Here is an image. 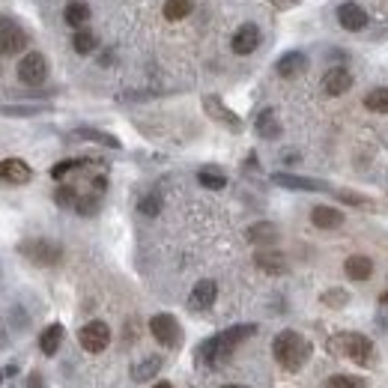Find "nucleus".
Returning <instances> with one entry per match:
<instances>
[{
  "mask_svg": "<svg viewBox=\"0 0 388 388\" xmlns=\"http://www.w3.org/2000/svg\"><path fill=\"white\" fill-rule=\"evenodd\" d=\"M137 209H141L144 215H158V212H161V197L158 194H144L141 204H137Z\"/></svg>",
  "mask_w": 388,
  "mask_h": 388,
  "instance_id": "32",
  "label": "nucleus"
},
{
  "mask_svg": "<svg viewBox=\"0 0 388 388\" xmlns=\"http://www.w3.org/2000/svg\"><path fill=\"white\" fill-rule=\"evenodd\" d=\"M96 45H99V36L90 33V30H81V27H78V33L72 36V48H75L78 54H90V51H96Z\"/></svg>",
  "mask_w": 388,
  "mask_h": 388,
  "instance_id": "27",
  "label": "nucleus"
},
{
  "mask_svg": "<svg viewBox=\"0 0 388 388\" xmlns=\"http://www.w3.org/2000/svg\"><path fill=\"white\" fill-rule=\"evenodd\" d=\"M248 242H254V245H263V248H272L275 242H278V227L269 221H257L248 227Z\"/></svg>",
  "mask_w": 388,
  "mask_h": 388,
  "instance_id": "17",
  "label": "nucleus"
},
{
  "mask_svg": "<svg viewBox=\"0 0 388 388\" xmlns=\"http://www.w3.org/2000/svg\"><path fill=\"white\" fill-rule=\"evenodd\" d=\"M272 356L284 370H299L311 358V341L299 332L287 329L272 341Z\"/></svg>",
  "mask_w": 388,
  "mask_h": 388,
  "instance_id": "2",
  "label": "nucleus"
},
{
  "mask_svg": "<svg viewBox=\"0 0 388 388\" xmlns=\"http://www.w3.org/2000/svg\"><path fill=\"white\" fill-rule=\"evenodd\" d=\"M344 272H346L353 281H368L370 275H373V260L365 257V254H353V257H346Z\"/></svg>",
  "mask_w": 388,
  "mask_h": 388,
  "instance_id": "19",
  "label": "nucleus"
},
{
  "mask_svg": "<svg viewBox=\"0 0 388 388\" xmlns=\"http://www.w3.org/2000/svg\"><path fill=\"white\" fill-rule=\"evenodd\" d=\"M197 180H200L204 189H212V192H221L224 185H227V177H224L221 170H215V168H204L197 173Z\"/></svg>",
  "mask_w": 388,
  "mask_h": 388,
  "instance_id": "26",
  "label": "nucleus"
},
{
  "mask_svg": "<svg viewBox=\"0 0 388 388\" xmlns=\"http://www.w3.org/2000/svg\"><path fill=\"white\" fill-rule=\"evenodd\" d=\"M365 108L377 111V114H388V87H377L365 96Z\"/></svg>",
  "mask_w": 388,
  "mask_h": 388,
  "instance_id": "28",
  "label": "nucleus"
},
{
  "mask_svg": "<svg viewBox=\"0 0 388 388\" xmlns=\"http://www.w3.org/2000/svg\"><path fill=\"white\" fill-rule=\"evenodd\" d=\"M153 388H173L170 382H158V385H153Z\"/></svg>",
  "mask_w": 388,
  "mask_h": 388,
  "instance_id": "40",
  "label": "nucleus"
},
{
  "mask_svg": "<svg viewBox=\"0 0 388 388\" xmlns=\"http://www.w3.org/2000/svg\"><path fill=\"white\" fill-rule=\"evenodd\" d=\"M0 385H4V370H0Z\"/></svg>",
  "mask_w": 388,
  "mask_h": 388,
  "instance_id": "42",
  "label": "nucleus"
},
{
  "mask_svg": "<svg viewBox=\"0 0 388 388\" xmlns=\"http://www.w3.org/2000/svg\"><path fill=\"white\" fill-rule=\"evenodd\" d=\"M221 388H245V385H221Z\"/></svg>",
  "mask_w": 388,
  "mask_h": 388,
  "instance_id": "41",
  "label": "nucleus"
},
{
  "mask_svg": "<svg viewBox=\"0 0 388 388\" xmlns=\"http://www.w3.org/2000/svg\"><path fill=\"white\" fill-rule=\"evenodd\" d=\"M332 349L341 358H349L356 361L361 368H370L373 361H377V349H373V341L358 332H341L332 337Z\"/></svg>",
  "mask_w": 388,
  "mask_h": 388,
  "instance_id": "3",
  "label": "nucleus"
},
{
  "mask_svg": "<svg viewBox=\"0 0 388 388\" xmlns=\"http://www.w3.org/2000/svg\"><path fill=\"white\" fill-rule=\"evenodd\" d=\"M33 180V170L27 161L21 158H4L0 161V182H9V185H24Z\"/></svg>",
  "mask_w": 388,
  "mask_h": 388,
  "instance_id": "8",
  "label": "nucleus"
},
{
  "mask_svg": "<svg viewBox=\"0 0 388 388\" xmlns=\"http://www.w3.org/2000/svg\"><path fill=\"white\" fill-rule=\"evenodd\" d=\"M4 346H6V332L0 329V349H4Z\"/></svg>",
  "mask_w": 388,
  "mask_h": 388,
  "instance_id": "38",
  "label": "nucleus"
},
{
  "mask_svg": "<svg viewBox=\"0 0 388 388\" xmlns=\"http://www.w3.org/2000/svg\"><path fill=\"white\" fill-rule=\"evenodd\" d=\"M111 57H114V54H111V51H105V54H102V60H99V63H102V66H108V63H114V60H111Z\"/></svg>",
  "mask_w": 388,
  "mask_h": 388,
  "instance_id": "36",
  "label": "nucleus"
},
{
  "mask_svg": "<svg viewBox=\"0 0 388 388\" xmlns=\"http://www.w3.org/2000/svg\"><path fill=\"white\" fill-rule=\"evenodd\" d=\"M192 12V0H168L165 4V18L168 21H182Z\"/></svg>",
  "mask_w": 388,
  "mask_h": 388,
  "instance_id": "29",
  "label": "nucleus"
},
{
  "mask_svg": "<svg viewBox=\"0 0 388 388\" xmlns=\"http://www.w3.org/2000/svg\"><path fill=\"white\" fill-rule=\"evenodd\" d=\"M337 21H341V27L349 30V33H358L368 27V12L361 9L358 4H341L337 6Z\"/></svg>",
  "mask_w": 388,
  "mask_h": 388,
  "instance_id": "9",
  "label": "nucleus"
},
{
  "mask_svg": "<svg viewBox=\"0 0 388 388\" xmlns=\"http://www.w3.org/2000/svg\"><path fill=\"white\" fill-rule=\"evenodd\" d=\"M254 332H257V325H233V329L221 332L215 337H206V341L197 346V361H200V365H206V368L224 365V361L233 356V349L239 346L242 341H248Z\"/></svg>",
  "mask_w": 388,
  "mask_h": 388,
  "instance_id": "1",
  "label": "nucleus"
},
{
  "mask_svg": "<svg viewBox=\"0 0 388 388\" xmlns=\"http://www.w3.org/2000/svg\"><path fill=\"white\" fill-rule=\"evenodd\" d=\"M161 365H165V361H161V356H149V358H144L141 365H134V368H132L134 382H146V380H153L156 373L161 370Z\"/></svg>",
  "mask_w": 388,
  "mask_h": 388,
  "instance_id": "24",
  "label": "nucleus"
},
{
  "mask_svg": "<svg viewBox=\"0 0 388 388\" xmlns=\"http://www.w3.org/2000/svg\"><path fill=\"white\" fill-rule=\"evenodd\" d=\"M81 165H84V161H60V165L51 168V177H54V180H63L66 173H72L75 168H81Z\"/></svg>",
  "mask_w": 388,
  "mask_h": 388,
  "instance_id": "34",
  "label": "nucleus"
},
{
  "mask_svg": "<svg viewBox=\"0 0 388 388\" xmlns=\"http://www.w3.org/2000/svg\"><path fill=\"white\" fill-rule=\"evenodd\" d=\"M149 332H153V337L161 346L173 349V346L182 344V329H180L177 317H170V314H156L153 320H149Z\"/></svg>",
  "mask_w": 388,
  "mask_h": 388,
  "instance_id": "5",
  "label": "nucleus"
},
{
  "mask_svg": "<svg viewBox=\"0 0 388 388\" xmlns=\"http://www.w3.org/2000/svg\"><path fill=\"white\" fill-rule=\"evenodd\" d=\"M24 45H27V33L21 27H15V24H4L0 27V54L4 57L24 51Z\"/></svg>",
  "mask_w": 388,
  "mask_h": 388,
  "instance_id": "13",
  "label": "nucleus"
},
{
  "mask_svg": "<svg viewBox=\"0 0 388 388\" xmlns=\"http://www.w3.org/2000/svg\"><path fill=\"white\" fill-rule=\"evenodd\" d=\"M254 266L260 272H266V275H284L287 272V260L278 251H257L254 254Z\"/></svg>",
  "mask_w": 388,
  "mask_h": 388,
  "instance_id": "18",
  "label": "nucleus"
},
{
  "mask_svg": "<svg viewBox=\"0 0 388 388\" xmlns=\"http://www.w3.org/2000/svg\"><path fill=\"white\" fill-rule=\"evenodd\" d=\"M380 302H382V305H388V290H385V293L380 296Z\"/></svg>",
  "mask_w": 388,
  "mask_h": 388,
  "instance_id": "39",
  "label": "nucleus"
},
{
  "mask_svg": "<svg viewBox=\"0 0 388 388\" xmlns=\"http://www.w3.org/2000/svg\"><path fill=\"white\" fill-rule=\"evenodd\" d=\"M257 45H260V27L257 24H242L230 39V48L236 54H251V51H257Z\"/></svg>",
  "mask_w": 388,
  "mask_h": 388,
  "instance_id": "14",
  "label": "nucleus"
},
{
  "mask_svg": "<svg viewBox=\"0 0 388 388\" xmlns=\"http://www.w3.org/2000/svg\"><path fill=\"white\" fill-rule=\"evenodd\" d=\"M305 66H308V60H305V54L302 51H287L281 60H278V75L281 78H296V75H302L305 72Z\"/></svg>",
  "mask_w": 388,
  "mask_h": 388,
  "instance_id": "20",
  "label": "nucleus"
},
{
  "mask_svg": "<svg viewBox=\"0 0 388 388\" xmlns=\"http://www.w3.org/2000/svg\"><path fill=\"white\" fill-rule=\"evenodd\" d=\"M257 132H260V137H266V141H272V137H278L281 134V123H278V114H275L272 108H266V111H260L257 114Z\"/></svg>",
  "mask_w": 388,
  "mask_h": 388,
  "instance_id": "21",
  "label": "nucleus"
},
{
  "mask_svg": "<svg viewBox=\"0 0 388 388\" xmlns=\"http://www.w3.org/2000/svg\"><path fill=\"white\" fill-rule=\"evenodd\" d=\"M204 108H206V114H209L212 120H218V123H221V126H227V129H233V132H239V129H242V120L236 117L230 108H224L218 96H206V99H204Z\"/></svg>",
  "mask_w": 388,
  "mask_h": 388,
  "instance_id": "12",
  "label": "nucleus"
},
{
  "mask_svg": "<svg viewBox=\"0 0 388 388\" xmlns=\"http://www.w3.org/2000/svg\"><path fill=\"white\" fill-rule=\"evenodd\" d=\"M349 87H353V75H349L344 66H334L323 75V93L325 96H344Z\"/></svg>",
  "mask_w": 388,
  "mask_h": 388,
  "instance_id": "11",
  "label": "nucleus"
},
{
  "mask_svg": "<svg viewBox=\"0 0 388 388\" xmlns=\"http://www.w3.org/2000/svg\"><path fill=\"white\" fill-rule=\"evenodd\" d=\"M18 251L30 263H36V266H54V263H60V257H63V248L51 239H27L18 245Z\"/></svg>",
  "mask_w": 388,
  "mask_h": 388,
  "instance_id": "4",
  "label": "nucleus"
},
{
  "mask_svg": "<svg viewBox=\"0 0 388 388\" xmlns=\"http://www.w3.org/2000/svg\"><path fill=\"white\" fill-rule=\"evenodd\" d=\"M42 377H30V388H42V382H39Z\"/></svg>",
  "mask_w": 388,
  "mask_h": 388,
  "instance_id": "37",
  "label": "nucleus"
},
{
  "mask_svg": "<svg viewBox=\"0 0 388 388\" xmlns=\"http://www.w3.org/2000/svg\"><path fill=\"white\" fill-rule=\"evenodd\" d=\"M72 137H78V141H93V144H102V146H111V149H120V141H117L114 134L99 132V129H78Z\"/></svg>",
  "mask_w": 388,
  "mask_h": 388,
  "instance_id": "25",
  "label": "nucleus"
},
{
  "mask_svg": "<svg viewBox=\"0 0 388 388\" xmlns=\"http://www.w3.org/2000/svg\"><path fill=\"white\" fill-rule=\"evenodd\" d=\"M54 200H57V206H75L78 204V192H75L72 185H60L54 192Z\"/></svg>",
  "mask_w": 388,
  "mask_h": 388,
  "instance_id": "31",
  "label": "nucleus"
},
{
  "mask_svg": "<svg viewBox=\"0 0 388 388\" xmlns=\"http://www.w3.org/2000/svg\"><path fill=\"white\" fill-rule=\"evenodd\" d=\"M272 182L281 189H293V192H325L329 185L311 177H293V173H272Z\"/></svg>",
  "mask_w": 388,
  "mask_h": 388,
  "instance_id": "10",
  "label": "nucleus"
},
{
  "mask_svg": "<svg viewBox=\"0 0 388 388\" xmlns=\"http://www.w3.org/2000/svg\"><path fill=\"white\" fill-rule=\"evenodd\" d=\"M311 221H314V227H320V230H337L344 224V212L334 206H314L311 209Z\"/></svg>",
  "mask_w": 388,
  "mask_h": 388,
  "instance_id": "16",
  "label": "nucleus"
},
{
  "mask_svg": "<svg viewBox=\"0 0 388 388\" xmlns=\"http://www.w3.org/2000/svg\"><path fill=\"white\" fill-rule=\"evenodd\" d=\"M63 18H66V24H72V27H81V24L90 21V6H87L84 0H69L66 9H63Z\"/></svg>",
  "mask_w": 388,
  "mask_h": 388,
  "instance_id": "23",
  "label": "nucleus"
},
{
  "mask_svg": "<svg viewBox=\"0 0 388 388\" xmlns=\"http://www.w3.org/2000/svg\"><path fill=\"white\" fill-rule=\"evenodd\" d=\"M78 344L87 349V353H102V349L111 344V329L102 320H90L87 325H81L78 332Z\"/></svg>",
  "mask_w": 388,
  "mask_h": 388,
  "instance_id": "7",
  "label": "nucleus"
},
{
  "mask_svg": "<svg viewBox=\"0 0 388 388\" xmlns=\"http://www.w3.org/2000/svg\"><path fill=\"white\" fill-rule=\"evenodd\" d=\"M45 78H48V60H45V54L30 51V54H24V60H18V81L21 84L39 87V84H45Z\"/></svg>",
  "mask_w": 388,
  "mask_h": 388,
  "instance_id": "6",
  "label": "nucleus"
},
{
  "mask_svg": "<svg viewBox=\"0 0 388 388\" xmlns=\"http://www.w3.org/2000/svg\"><path fill=\"white\" fill-rule=\"evenodd\" d=\"M60 344H63V325H60V323L48 325V329L39 334V349L45 356H54L60 349Z\"/></svg>",
  "mask_w": 388,
  "mask_h": 388,
  "instance_id": "22",
  "label": "nucleus"
},
{
  "mask_svg": "<svg viewBox=\"0 0 388 388\" xmlns=\"http://www.w3.org/2000/svg\"><path fill=\"white\" fill-rule=\"evenodd\" d=\"M325 388H368V382L358 377H346V373H334V377L325 382Z\"/></svg>",
  "mask_w": 388,
  "mask_h": 388,
  "instance_id": "30",
  "label": "nucleus"
},
{
  "mask_svg": "<svg viewBox=\"0 0 388 388\" xmlns=\"http://www.w3.org/2000/svg\"><path fill=\"white\" fill-rule=\"evenodd\" d=\"M215 296H218L215 281H197L192 296H189V308L192 311H209L212 305H215Z\"/></svg>",
  "mask_w": 388,
  "mask_h": 388,
  "instance_id": "15",
  "label": "nucleus"
},
{
  "mask_svg": "<svg viewBox=\"0 0 388 388\" xmlns=\"http://www.w3.org/2000/svg\"><path fill=\"white\" fill-rule=\"evenodd\" d=\"M75 209H78L81 215H96V209H99V194L78 197V204H75Z\"/></svg>",
  "mask_w": 388,
  "mask_h": 388,
  "instance_id": "33",
  "label": "nucleus"
},
{
  "mask_svg": "<svg viewBox=\"0 0 388 388\" xmlns=\"http://www.w3.org/2000/svg\"><path fill=\"white\" fill-rule=\"evenodd\" d=\"M323 302H325V305H334V308H341V305L346 302V296H344L341 290H332V293H325V296H323Z\"/></svg>",
  "mask_w": 388,
  "mask_h": 388,
  "instance_id": "35",
  "label": "nucleus"
}]
</instances>
